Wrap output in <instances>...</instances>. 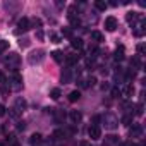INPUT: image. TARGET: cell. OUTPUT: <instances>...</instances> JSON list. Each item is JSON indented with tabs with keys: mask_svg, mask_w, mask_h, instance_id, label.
Segmentation results:
<instances>
[{
	"mask_svg": "<svg viewBox=\"0 0 146 146\" xmlns=\"http://www.w3.org/2000/svg\"><path fill=\"white\" fill-rule=\"evenodd\" d=\"M4 64H5L9 69L16 70V69L19 67V64H21V57H19L17 53H9V55L4 58Z\"/></svg>",
	"mask_w": 146,
	"mask_h": 146,
	"instance_id": "6da1fadb",
	"label": "cell"
},
{
	"mask_svg": "<svg viewBox=\"0 0 146 146\" xmlns=\"http://www.w3.org/2000/svg\"><path fill=\"white\" fill-rule=\"evenodd\" d=\"M102 120H103V124H105V127L107 129H110V131H113V129H117V125H119V119L113 115V113H105L103 117H102Z\"/></svg>",
	"mask_w": 146,
	"mask_h": 146,
	"instance_id": "7a4b0ae2",
	"label": "cell"
},
{
	"mask_svg": "<svg viewBox=\"0 0 146 146\" xmlns=\"http://www.w3.org/2000/svg\"><path fill=\"white\" fill-rule=\"evenodd\" d=\"M45 58V52L43 50H35V52H31L29 53V57H28V60H29V64H40L41 60Z\"/></svg>",
	"mask_w": 146,
	"mask_h": 146,
	"instance_id": "3957f363",
	"label": "cell"
},
{
	"mask_svg": "<svg viewBox=\"0 0 146 146\" xmlns=\"http://www.w3.org/2000/svg\"><path fill=\"white\" fill-rule=\"evenodd\" d=\"M29 28H31V21H29L28 17H23V19H19V23H17L16 35H19V33H24V31H28Z\"/></svg>",
	"mask_w": 146,
	"mask_h": 146,
	"instance_id": "277c9868",
	"label": "cell"
},
{
	"mask_svg": "<svg viewBox=\"0 0 146 146\" xmlns=\"http://www.w3.org/2000/svg\"><path fill=\"white\" fill-rule=\"evenodd\" d=\"M88 134H90V137H91L93 141H98V139L102 137V129H100L98 125H91V127L88 129Z\"/></svg>",
	"mask_w": 146,
	"mask_h": 146,
	"instance_id": "5b68a950",
	"label": "cell"
},
{
	"mask_svg": "<svg viewBox=\"0 0 146 146\" xmlns=\"http://www.w3.org/2000/svg\"><path fill=\"white\" fill-rule=\"evenodd\" d=\"M129 136L131 137H141L143 136V125L141 124H132V127L129 129Z\"/></svg>",
	"mask_w": 146,
	"mask_h": 146,
	"instance_id": "8992f818",
	"label": "cell"
},
{
	"mask_svg": "<svg viewBox=\"0 0 146 146\" xmlns=\"http://www.w3.org/2000/svg\"><path fill=\"white\" fill-rule=\"evenodd\" d=\"M117 24H119V23H117V19H115L113 16H110V17L105 19V29H107V31H115V29H117Z\"/></svg>",
	"mask_w": 146,
	"mask_h": 146,
	"instance_id": "52a82bcc",
	"label": "cell"
},
{
	"mask_svg": "<svg viewBox=\"0 0 146 146\" xmlns=\"http://www.w3.org/2000/svg\"><path fill=\"white\" fill-rule=\"evenodd\" d=\"M24 108H26V102H24L23 98H17V100H16V105H14V108H12V110H14L12 113L17 115V113H21Z\"/></svg>",
	"mask_w": 146,
	"mask_h": 146,
	"instance_id": "ba28073f",
	"label": "cell"
},
{
	"mask_svg": "<svg viewBox=\"0 0 146 146\" xmlns=\"http://www.w3.org/2000/svg\"><path fill=\"white\" fill-rule=\"evenodd\" d=\"M69 119L72 120V124H79L81 119H83V113H81L79 110H72V112L69 113Z\"/></svg>",
	"mask_w": 146,
	"mask_h": 146,
	"instance_id": "9c48e42d",
	"label": "cell"
},
{
	"mask_svg": "<svg viewBox=\"0 0 146 146\" xmlns=\"http://www.w3.org/2000/svg\"><path fill=\"white\" fill-rule=\"evenodd\" d=\"M134 95V86L132 84H125L124 88H122V96L124 98H129V96H132Z\"/></svg>",
	"mask_w": 146,
	"mask_h": 146,
	"instance_id": "30bf717a",
	"label": "cell"
},
{
	"mask_svg": "<svg viewBox=\"0 0 146 146\" xmlns=\"http://www.w3.org/2000/svg\"><path fill=\"white\" fill-rule=\"evenodd\" d=\"M65 62H67V65H74V64H78V62H79V55H78V53L67 55V57H65Z\"/></svg>",
	"mask_w": 146,
	"mask_h": 146,
	"instance_id": "8fae6325",
	"label": "cell"
},
{
	"mask_svg": "<svg viewBox=\"0 0 146 146\" xmlns=\"http://www.w3.org/2000/svg\"><path fill=\"white\" fill-rule=\"evenodd\" d=\"M70 79H72L70 69H64V70H62V83H64V84H67V83H70Z\"/></svg>",
	"mask_w": 146,
	"mask_h": 146,
	"instance_id": "7c38bea8",
	"label": "cell"
},
{
	"mask_svg": "<svg viewBox=\"0 0 146 146\" xmlns=\"http://www.w3.org/2000/svg\"><path fill=\"white\" fill-rule=\"evenodd\" d=\"M70 46L76 48V50H81L83 48V40L81 38H70Z\"/></svg>",
	"mask_w": 146,
	"mask_h": 146,
	"instance_id": "4fadbf2b",
	"label": "cell"
},
{
	"mask_svg": "<svg viewBox=\"0 0 146 146\" xmlns=\"http://www.w3.org/2000/svg\"><path fill=\"white\" fill-rule=\"evenodd\" d=\"M12 81H14L16 88H19V86H21V83H23V76L19 74L17 70H14V74H12Z\"/></svg>",
	"mask_w": 146,
	"mask_h": 146,
	"instance_id": "5bb4252c",
	"label": "cell"
},
{
	"mask_svg": "<svg viewBox=\"0 0 146 146\" xmlns=\"http://www.w3.org/2000/svg\"><path fill=\"white\" fill-rule=\"evenodd\" d=\"M52 57H53V60H55V62H58V64H62V62H64V53H62L60 50L52 52Z\"/></svg>",
	"mask_w": 146,
	"mask_h": 146,
	"instance_id": "9a60e30c",
	"label": "cell"
},
{
	"mask_svg": "<svg viewBox=\"0 0 146 146\" xmlns=\"http://www.w3.org/2000/svg\"><path fill=\"white\" fill-rule=\"evenodd\" d=\"M79 98H81V93H79L78 90H76V91H70V93H69V102H70V103L78 102Z\"/></svg>",
	"mask_w": 146,
	"mask_h": 146,
	"instance_id": "2e32d148",
	"label": "cell"
},
{
	"mask_svg": "<svg viewBox=\"0 0 146 146\" xmlns=\"http://www.w3.org/2000/svg\"><path fill=\"white\" fill-rule=\"evenodd\" d=\"M125 19H127V23H134V21L139 19V14H137V12H127Z\"/></svg>",
	"mask_w": 146,
	"mask_h": 146,
	"instance_id": "e0dca14e",
	"label": "cell"
},
{
	"mask_svg": "<svg viewBox=\"0 0 146 146\" xmlns=\"http://www.w3.org/2000/svg\"><path fill=\"white\" fill-rule=\"evenodd\" d=\"M91 40H95L96 43H100V41H103V35L100 31H91Z\"/></svg>",
	"mask_w": 146,
	"mask_h": 146,
	"instance_id": "ac0fdd59",
	"label": "cell"
},
{
	"mask_svg": "<svg viewBox=\"0 0 146 146\" xmlns=\"http://www.w3.org/2000/svg\"><path fill=\"white\" fill-rule=\"evenodd\" d=\"M113 58H115V60H122V58H124V46H119V48L115 50Z\"/></svg>",
	"mask_w": 146,
	"mask_h": 146,
	"instance_id": "d6986e66",
	"label": "cell"
},
{
	"mask_svg": "<svg viewBox=\"0 0 146 146\" xmlns=\"http://www.w3.org/2000/svg\"><path fill=\"white\" fill-rule=\"evenodd\" d=\"M53 117H55V120H57V122H62V120L65 119V113H64L62 110H57V112L53 113Z\"/></svg>",
	"mask_w": 146,
	"mask_h": 146,
	"instance_id": "ffe728a7",
	"label": "cell"
},
{
	"mask_svg": "<svg viewBox=\"0 0 146 146\" xmlns=\"http://www.w3.org/2000/svg\"><path fill=\"white\" fill-rule=\"evenodd\" d=\"M29 141H31V144H40L43 139H41V134H33Z\"/></svg>",
	"mask_w": 146,
	"mask_h": 146,
	"instance_id": "44dd1931",
	"label": "cell"
},
{
	"mask_svg": "<svg viewBox=\"0 0 146 146\" xmlns=\"http://www.w3.org/2000/svg\"><path fill=\"white\" fill-rule=\"evenodd\" d=\"M95 7H96L98 11H105V9H107V2H103V0H96V2H95Z\"/></svg>",
	"mask_w": 146,
	"mask_h": 146,
	"instance_id": "7402d4cb",
	"label": "cell"
},
{
	"mask_svg": "<svg viewBox=\"0 0 146 146\" xmlns=\"http://www.w3.org/2000/svg\"><path fill=\"white\" fill-rule=\"evenodd\" d=\"M50 96H52V100H58V98H60V90H58V88H53V90L50 91Z\"/></svg>",
	"mask_w": 146,
	"mask_h": 146,
	"instance_id": "603a6c76",
	"label": "cell"
},
{
	"mask_svg": "<svg viewBox=\"0 0 146 146\" xmlns=\"http://www.w3.org/2000/svg\"><path fill=\"white\" fill-rule=\"evenodd\" d=\"M9 48V41L7 40H0V53H4Z\"/></svg>",
	"mask_w": 146,
	"mask_h": 146,
	"instance_id": "cb8c5ba5",
	"label": "cell"
},
{
	"mask_svg": "<svg viewBox=\"0 0 146 146\" xmlns=\"http://www.w3.org/2000/svg\"><path fill=\"white\" fill-rule=\"evenodd\" d=\"M95 83H96V78H93V76H90L84 83H83V86H95Z\"/></svg>",
	"mask_w": 146,
	"mask_h": 146,
	"instance_id": "d4e9b609",
	"label": "cell"
},
{
	"mask_svg": "<svg viewBox=\"0 0 146 146\" xmlns=\"http://www.w3.org/2000/svg\"><path fill=\"white\" fill-rule=\"evenodd\" d=\"M65 136V132L62 131V129H57V131H53V139H62Z\"/></svg>",
	"mask_w": 146,
	"mask_h": 146,
	"instance_id": "484cf974",
	"label": "cell"
},
{
	"mask_svg": "<svg viewBox=\"0 0 146 146\" xmlns=\"http://www.w3.org/2000/svg\"><path fill=\"white\" fill-rule=\"evenodd\" d=\"M62 36L72 38V28H64V29H62Z\"/></svg>",
	"mask_w": 146,
	"mask_h": 146,
	"instance_id": "4316f807",
	"label": "cell"
},
{
	"mask_svg": "<svg viewBox=\"0 0 146 146\" xmlns=\"http://www.w3.org/2000/svg\"><path fill=\"white\" fill-rule=\"evenodd\" d=\"M131 65H132L134 69H141V62H139V57H134V58L131 60Z\"/></svg>",
	"mask_w": 146,
	"mask_h": 146,
	"instance_id": "83f0119b",
	"label": "cell"
},
{
	"mask_svg": "<svg viewBox=\"0 0 146 146\" xmlns=\"http://www.w3.org/2000/svg\"><path fill=\"white\" fill-rule=\"evenodd\" d=\"M122 122H124L125 125H131V122H132V115H124V119H122Z\"/></svg>",
	"mask_w": 146,
	"mask_h": 146,
	"instance_id": "f1b7e54d",
	"label": "cell"
},
{
	"mask_svg": "<svg viewBox=\"0 0 146 146\" xmlns=\"http://www.w3.org/2000/svg\"><path fill=\"white\" fill-rule=\"evenodd\" d=\"M107 141H108L110 144H115V143H119V139H117V136H108V137H107Z\"/></svg>",
	"mask_w": 146,
	"mask_h": 146,
	"instance_id": "f546056e",
	"label": "cell"
},
{
	"mask_svg": "<svg viewBox=\"0 0 146 146\" xmlns=\"http://www.w3.org/2000/svg\"><path fill=\"white\" fill-rule=\"evenodd\" d=\"M50 40H52L53 43H60V36H58V35H50Z\"/></svg>",
	"mask_w": 146,
	"mask_h": 146,
	"instance_id": "4dcf8cb0",
	"label": "cell"
},
{
	"mask_svg": "<svg viewBox=\"0 0 146 146\" xmlns=\"http://www.w3.org/2000/svg\"><path fill=\"white\" fill-rule=\"evenodd\" d=\"M136 115H143V105L141 103L136 105Z\"/></svg>",
	"mask_w": 146,
	"mask_h": 146,
	"instance_id": "1f68e13d",
	"label": "cell"
},
{
	"mask_svg": "<svg viewBox=\"0 0 146 146\" xmlns=\"http://www.w3.org/2000/svg\"><path fill=\"white\" fill-rule=\"evenodd\" d=\"M12 143H16V136H14V134H11V136H7V144L11 146Z\"/></svg>",
	"mask_w": 146,
	"mask_h": 146,
	"instance_id": "d6a6232c",
	"label": "cell"
},
{
	"mask_svg": "<svg viewBox=\"0 0 146 146\" xmlns=\"http://www.w3.org/2000/svg\"><path fill=\"white\" fill-rule=\"evenodd\" d=\"M0 84H2V86H5V84H7V78L2 74V72H0Z\"/></svg>",
	"mask_w": 146,
	"mask_h": 146,
	"instance_id": "836d02e7",
	"label": "cell"
},
{
	"mask_svg": "<svg viewBox=\"0 0 146 146\" xmlns=\"http://www.w3.org/2000/svg\"><path fill=\"white\" fill-rule=\"evenodd\" d=\"M33 24H35V26H38V28H40V26H41V21H40V19H36V17H35V19H33Z\"/></svg>",
	"mask_w": 146,
	"mask_h": 146,
	"instance_id": "e575fe53",
	"label": "cell"
},
{
	"mask_svg": "<svg viewBox=\"0 0 146 146\" xmlns=\"http://www.w3.org/2000/svg\"><path fill=\"white\" fill-rule=\"evenodd\" d=\"M137 52H139V55H143L144 53V45H139L137 46Z\"/></svg>",
	"mask_w": 146,
	"mask_h": 146,
	"instance_id": "d590c367",
	"label": "cell"
},
{
	"mask_svg": "<svg viewBox=\"0 0 146 146\" xmlns=\"http://www.w3.org/2000/svg\"><path fill=\"white\" fill-rule=\"evenodd\" d=\"M117 95H120V90L113 88V90H112V96H117Z\"/></svg>",
	"mask_w": 146,
	"mask_h": 146,
	"instance_id": "8d00e7d4",
	"label": "cell"
},
{
	"mask_svg": "<svg viewBox=\"0 0 146 146\" xmlns=\"http://www.w3.org/2000/svg\"><path fill=\"white\" fill-rule=\"evenodd\" d=\"M2 115H5V107L0 105V117H2Z\"/></svg>",
	"mask_w": 146,
	"mask_h": 146,
	"instance_id": "74e56055",
	"label": "cell"
},
{
	"mask_svg": "<svg viewBox=\"0 0 146 146\" xmlns=\"http://www.w3.org/2000/svg\"><path fill=\"white\" fill-rule=\"evenodd\" d=\"M79 146H90V143H88V141H81Z\"/></svg>",
	"mask_w": 146,
	"mask_h": 146,
	"instance_id": "f35d334b",
	"label": "cell"
},
{
	"mask_svg": "<svg viewBox=\"0 0 146 146\" xmlns=\"http://www.w3.org/2000/svg\"><path fill=\"white\" fill-rule=\"evenodd\" d=\"M26 125H24V122H19V125H17V129H24Z\"/></svg>",
	"mask_w": 146,
	"mask_h": 146,
	"instance_id": "ab89813d",
	"label": "cell"
},
{
	"mask_svg": "<svg viewBox=\"0 0 146 146\" xmlns=\"http://www.w3.org/2000/svg\"><path fill=\"white\" fill-rule=\"evenodd\" d=\"M122 146H134V143H131V141H129V143H124Z\"/></svg>",
	"mask_w": 146,
	"mask_h": 146,
	"instance_id": "60d3db41",
	"label": "cell"
},
{
	"mask_svg": "<svg viewBox=\"0 0 146 146\" xmlns=\"http://www.w3.org/2000/svg\"><path fill=\"white\" fill-rule=\"evenodd\" d=\"M11 146H21V144H19V143H17V141H16V143H12V144H11Z\"/></svg>",
	"mask_w": 146,
	"mask_h": 146,
	"instance_id": "b9f144b4",
	"label": "cell"
},
{
	"mask_svg": "<svg viewBox=\"0 0 146 146\" xmlns=\"http://www.w3.org/2000/svg\"><path fill=\"white\" fill-rule=\"evenodd\" d=\"M0 146H5V144H4V143H0Z\"/></svg>",
	"mask_w": 146,
	"mask_h": 146,
	"instance_id": "7bdbcfd3",
	"label": "cell"
}]
</instances>
